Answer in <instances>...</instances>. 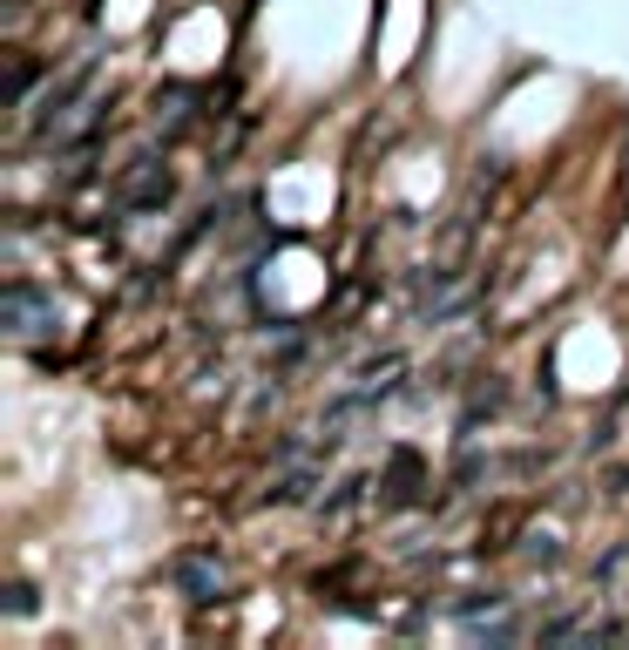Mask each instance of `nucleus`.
<instances>
[{
    "mask_svg": "<svg viewBox=\"0 0 629 650\" xmlns=\"http://www.w3.org/2000/svg\"><path fill=\"white\" fill-rule=\"evenodd\" d=\"M176 583H184V597H190V603H217V597L230 590V577H224V562H217V555H190V562H176Z\"/></svg>",
    "mask_w": 629,
    "mask_h": 650,
    "instance_id": "nucleus-3",
    "label": "nucleus"
},
{
    "mask_svg": "<svg viewBox=\"0 0 629 650\" xmlns=\"http://www.w3.org/2000/svg\"><path fill=\"white\" fill-rule=\"evenodd\" d=\"M0 610H8V617H35V583H8V590H0Z\"/></svg>",
    "mask_w": 629,
    "mask_h": 650,
    "instance_id": "nucleus-5",
    "label": "nucleus"
},
{
    "mask_svg": "<svg viewBox=\"0 0 629 650\" xmlns=\"http://www.w3.org/2000/svg\"><path fill=\"white\" fill-rule=\"evenodd\" d=\"M0 325H8L14 339H41L48 325H55V292H41V285H8L0 292Z\"/></svg>",
    "mask_w": 629,
    "mask_h": 650,
    "instance_id": "nucleus-1",
    "label": "nucleus"
},
{
    "mask_svg": "<svg viewBox=\"0 0 629 650\" xmlns=\"http://www.w3.org/2000/svg\"><path fill=\"white\" fill-rule=\"evenodd\" d=\"M163 204H169V170H163V156H136L129 170H122V184H116V210L142 217V210H163Z\"/></svg>",
    "mask_w": 629,
    "mask_h": 650,
    "instance_id": "nucleus-2",
    "label": "nucleus"
},
{
    "mask_svg": "<svg viewBox=\"0 0 629 650\" xmlns=\"http://www.w3.org/2000/svg\"><path fill=\"white\" fill-rule=\"evenodd\" d=\"M413 481H420V454H413V447H393V461H386V481H380V487H386V502H393V509L420 495V487H413Z\"/></svg>",
    "mask_w": 629,
    "mask_h": 650,
    "instance_id": "nucleus-4",
    "label": "nucleus"
}]
</instances>
